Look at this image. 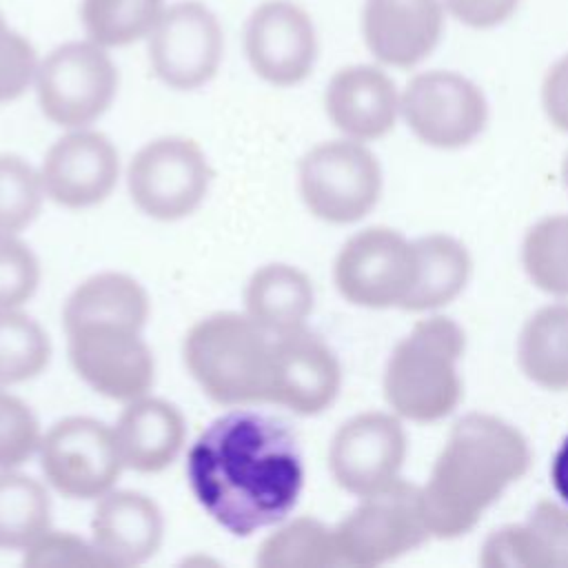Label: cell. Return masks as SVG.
<instances>
[{
	"instance_id": "cell-1",
	"label": "cell",
	"mask_w": 568,
	"mask_h": 568,
	"mask_svg": "<svg viewBox=\"0 0 568 568\" xmlns=\"http://www.w3.org/2000/svg\"><path fill=\"white\" fill-rule=\"evenodd\" d=\"M293 435L271 417L231 413L206 428L189 455V481L206 508L235 535L288 515L302 490Z\"/></svg>"
},
{
	"instance_id": "cell-2",
	"label": "cell",
	"mask_w": 568,
	"mask_h": 568,
	"mask_svg": "<svg viewBox=\"0 0 568 568\" xmlns=\"http://www.w3.org/2000/svg\"><path fill=\"white\" fill-rule=\"evenodd\" d=\"M530 462V444L510 422L488 413H470L455 422L426 484L419 486L430 537L455 539L473 530L526 475Z\"/></svg>"
},
{
	"instance_id": "cell-3",
	"label": "cell",
	"mask_w": 568,
	"mask_h": 568,
	"mask_svg": "<svg viewBox=\"0 0 568 568\" xmlns=\"http://www.w3.org/2000/svg\"><path fill=\"white\" fill-rule=\"evenodd\" d=\"M466 351L464 328L430 313L395 344L384 368V397L408 422L430 424L450 415L464 395L459 362Z\"/></svg>"
},
{
	"instance_id": "cell-4",
	"label": "cell",
	"mask_w": 568,
	"mask_h": 568,
	"mask_svg": "<svg viewBox=\"0 0 568 568\" xmlns=\"http://www.w3.org/2000/svg\"><path fill=\"white\" fill-rule=\"evenodd\" d=\"M271 335L248 315L215 313L184 339V362L200 388L217 404L266 402Z\"/></svg>"
},
{
	"instance_id": "cell-5",
	"label": "cell",
	"mask_w": 568,
	"mask_h": 568,
	"mask_svg": "<svg viewBox=\"0 0 568 568\" xmlns=\"http://www.w3.org/2000/svg\"><path fill=\"white\" fill-rule=\"evenodd\" d=\"M333 532L339 566L373 568L415 550L430 539L419 486L399 477L359 497Z\"/></svg>"
},
{
	"instance_id": "cell-6",
	"label": "cell",
	"mask_w": 568,
	"mask_h": 568,
	"mask_svg": "<svg viewBox=\"0 0 568 568\" xmlns=\"http://www.w3.org/2000/svg\"><path fill=\"white\" fill-rule=\"evenodd\" d=\"M382 166L366 142L339 138L315 144L300 162L306 209L331 224L366 217L382 195Z\"/></svg>"
},
{
	"instance_id": "cell-7",
	"label": "cell",
	"mask_w": 568,
	"mask_h": 568,
	"mask_svg": "<svg viewBox=\"0 0 568 568\" xmlns=\"http://www.w3.org/2000/svg\"><path fill=\"white\" fill-rule=\"evenodd\" d=\"M33 84L47 120L64 129H84L111 106L118 69L98 42L71 40L40 60Z\"/></svg>"
},
{
	"instance_id": "cell-8",
	"label": "cell",
	"mask_w": 568,
	"mask_h": 568,
	"mask_svg": "<svg viewBox=\"0 0 568 568\" xmlns=\"http://www.w3.org/2000/svg\"><path fill=\"white\" fill-rule=\"evenodd\" d=\"M399 115L419 142L450 151L481 135L488 122V102L466 75L433 69L408 80L399 95Z\"/></svg>"
},
{
	"instance_id": "cell-9",
	"label": "cell",
	"mask_w": 568,
	"mask_h": 568,
	"mask_svg": "<svg viewBox=\"0 0 568 568\" xmlns=\"http://www.w3.org/2000/svg\"><path fill=\"white\" fill-rule=\"evenodd\" d=\"M415 268V240L388 226H371L344 242L333 277L339 295L355 306L402 308Z\"/></svg>"
},
{
	"instance_id": "cell-10",
	"label": "cell",
	"mask_w": 568,
	"mask_h": 568,
	"mask_svg": "<svg viewBox=\"0 0 568 568\" xmlns=\"http://www.w3.org/2000/svg\"><path fill=\"white\" fill-rule=\"evenodd\" d=\"M211 184V166L197 142L166 135L144 144L129 164V193L135 206L155 220L193 213Z\"/></svg>"
},
{
	"instance_id": "cell-11",
	"label": "cell",
	"mask_w": 568,
	"mask_h": 568,
	"mask_svg": "<svg viewBox=\"0 0 568 568\" xmlns=\"http://www.w3.org/2000/svg\"><path fill=\"white\" fill-rule=\"evenodd\" d=\"M146 40L153 73L178 91H193L213 80L224 55L222 24L200 0L164 7Z\"/></svg>"
},
{
	"instance_id": "cell-12",
	"label": "cell",
	"mask_w": 568,
	"mask_h": 568,
	"mask_svg": "<svg viewBox=\"0 0 568 568\" xmlns=\"http://www.w3.org/2000/svg\"><path fill=\"white\" fill-rule=\"evenodd\" d=\"M40 462L51 486L71 499L102 497L124 468L115 430L91 417L53 424L40 442Z\"/></svg>"
},
{
	"instance_id": "cell-13",
	"label": "cell",
	"mask_w": 568,
	"mask_h": 568,
	"mask_svg": "<svg viewBox=\"0 0 568 568\" xmlns=\"http://www.w3.org/2000/svg\"><path fill=\"white\" fill-rule=\"evenodd\" d=\"M408 455L402 417L368 410L344 422L328 448V468L337 486L355 497L382 490L399 479Z\"/></svg>"
},
{
	"instance_id": "cell-14",
	"label": "cell",
	"mask_w": 568,
	"mask_h": 568,
	"mask_svg": "<svg viewBox=\"0 0 568 568\" xmlns=\"http://www.w3.org/2000/svg\"><path fill=\"white\" fill-rule=\"evenodd\" d=\"M244 53L257 78L275 87L306 80L317 60L311 16L291 0L257 4L244 24Z\"/></svg>"
},
{
	"instance_id": "cell-15",
	"label": "cell",
	"mask_w": 568,
	"mask_h": 568,
	"mask_svg": "<svg viewBox=\"0 0 568 568\" xmlns=\"http://www.w3.org/2000/svg\"><path fill=\"white\" fill-rule=\"evenodd\" d=\"M67 335L69 359L93 390L118 402H133L146 395L155 366L140 331L115 324H89Z\"/></svg>"
},
{
	"instance_id": "cell-16",
	"label": "cell",
	"mask_w": 568,
	"mask_h": 568,
	"mask_svg": "<svg viewBox=\"0 0 568 568\" xmlns=\"http://www.w3.org/2000/svg\"><path fill=\"white\" fill-rule=\"evenodd\" d=\"M339 386V362L322 337L297 328L271 339L266 402L315 415L335 402Z\"/></svg>"
},
{
	"instance_id": "cell-17",
	"label": "cell",
	"mask_w": 568,
	"mask_h": 568,
	"mask_svg": "<svg viewBox=\"0 0 568 568\" xmlns=\"http://www.w3.org/2000/svg\"><path fill=\"white\" fill-rule=\"evenodd\" d=\"M120 158L98 131L71 129L47 153L40 178L47 197L67 209L100 204L115 186Z\"/></svg>"
},
{
	"instance_id": "cell-18",
	"label": "cell",
	"mask_w": 568,
	"mask_h": 568,
	"mask_svg": "<svg viewBox=\"0 0 568 568\" xmlns=\"http://www.w3.org/2000/svg\"><path fill=\"white\" fill-rule=\"evenodd\" d=\"M444 33L439 0H364L362 36L373 58L410 69L428 58Z\"/></svg>"
},
{
	"instance_id": "cell-19",
	"label": "cell",
	"mask_w": 568,
	"mask_h": 568,
	"mask_svg": "<svg viewBox=\"0 0 568 568\" xmlns=\"http://www.w3.org/2000/svg\"><path fill=\"white\" fill-rule=\"evenodd\" d=\"M399 91L375 64H348L333 73L324 91L328 120L344 138L371 142L384 138L399 118Z\"/></svg>"
},
{
	"instance_id": "cell-20",
	"label": "cell",
	"mask_w": 568,
	"mask_h": 568,
	"mask_svg": "<svg viewBox=\"0 0 568 568\" xmlns=\"http://www.w3.org/2000/svg\"><path fill=\"white\" fill-rule=\"evenodd\" d=\"M162 530L158 504L135 490L111 488L91 519V541L109 568L144 564L160 548Z\"/></svg>"
},
{
	"instance_id": "cell-21",
	"label": "cell",
	"mask_w": 568,
	"mask_h": 568,
	"mask_svg": "<svg viewBox=\"0 0 568 568\" xmlns=\"http://www.w3.org/2000/svg\"><path fill=\"white\" fill-rule=\"evenodd\" d=\"M484 568H568V506L541 499L521 524L490 532L481 546Z\"/></svg>"
},
{
	"instance_id": "cell-22",
	"label": "cell",
	"mask_w": 568,
	"mask_h": 568,
	"mask_svg": "<svg viewBox=\"0 0 568 568\" xmlns=\"http://www.w3.org/2000/svg\"><path fill=\"white\" fill-rule=\"evenodd\" d=\"M113 430L124 468L138 473L164 470L182 450L186 433L173 404L146 395L126 402Z\"/></svg>"
},
{
	"instance_id": "cell-23",
	"label": "cell",
	"mask_w": 568,
	"mask_h": 568,
	"mask_svg": "<svg viewBox=\"0 0 568 568\" xmlns=\"http://www.w3.org/2000/svg\"><path fill=\"white\" fill-rule=\"evenodd\" d=\"M313 302L311 280L300 268L280 262L257 268L244 293L246 315L271 337L304 328Z\"/></svg>"
},
{
	"instance_id": "cell-24",
	"label": "cell",
	"mask_w": 568,
	"mask_h": 568,
	"mask_svg": "<svg viewBox=\"0 0 568 568\" xmlns=\"http://www.w3.org/2000/svg\"><path fill=\"white\" fill-rule=\"evenodd\" d=\"M415 257V282L402 304L404 311L435 313L462 295L473 273V257L457 237L446 233L417 237Z\"/></svg>"
},
{
	"instance_id": "cell-25",
	"label": "cell",
	"mask_w": 568,
	"mask_h": 568,
	"mask_svg": "<svg viewBox=\"0 0 568 568\" xmlns=\"http://www.w3.org/2000/svg\"><path fill=\"white\" fill-rule=\"evenodd\" d=\"M149 317L146 291L124 273H100L84 280L64 304V331L89 324H115L142 331Z\"/></svg>"
},
{
	"instance_id": "cell-26",
	"label": "cell",
	"mask_w": 568,
	"mask_h": 568,
	"mask_svg": "<svg viewBox=\"0 0 568 568\" xmlns=\"http://www.w3.org/2000/svg\"><path fill=\"white\" fill-rule=\"evenodd\" d=\"M517 364L535 386L568 390V302L546 304L524 322Z\"/></svg>"
},
{
	"instance_id": "cell-27",
	"label": "cell",
	"mask_w": 568,
	"mask_h": 568,
	"mask_svg": "<svg viewBox=\"0 0 568 568\" xmlns=\"http://www.w3.org/2000/svg\"><path fill=\"white\" fill-rule=\"evenodd\" d=\"M51 528V499L33 477L0 473V548H27Z\"/></svg>"
},
{
	"instance_id": "cell-28",
	"label": "cell",
	"mask_w": 568,
	"mask_h": 568,
	"mask_svg": "<svg viewBox=\"0 0 568 568\" xmlns=\"http://www.w3.org/2000/svg\"><path fill=\"white\" fill-rule=\"evenodd\" d=\"M260 568H333L339 566L335 532L313 517H297L271 532L257 552Z\"/></svg>"
},
{
	"instance_id": "cell-29",
	"label": "cell",
	"mask_w": 568,
	"mask_h": 568,
	"mask_svg": "<svg viewBox=\"0 0 568 568\" xmlns=\"http://www.w3.org/2000/svg\"><path fill=\"white\" fill-rule=\"evenodd\" d=\"M164 7V0H82L80 20L89 40L120 49L146 38Z\"/></svg>"
},
{
	"instance_id": "cell-30",
	"label": "cell",
	"mask_w": 568,
	"mask_h": 568,
	"mask_svg": "<svg viewBox=\"0 0 568 568\" xmlns=\"http://www.w3.org/2000/svg\"><path fill=\"white\" fill-rule=\"evenodd\" d=\"M521 266L539 291L568 297V213L535 222L521 242Z\"/></svg>"
},
{
	"instance_id": "cell-31",
	"label": "cell",
	"mask_w": 568,
	"mask_h": 568,
	"mask_svg": "<svg viewBox=\"0 0 568 568\" xmlns=\"http://www.w3.org/2000/svg\"><path fill=\"white\" fill-rule=\"evenodd\" d=\"M51 344L42 326L18 308H0V386L27 382L42 373Z\"/></svg>"
},
{
	"instance_id": "cell-32",
	"label": "cell",
	"mask_w": 568,
	"mask_h": 568,
	"mask_svg": "<svg viewBox=\"0 0 568 568\" xmlns=\"http://www.w3.org/2000/svg\"><path fill=\"white\" fill-rule=\"evenodd\" d=\"M40 173L18 155H0V231L18 233L29 226L42 206Z\"/></svg>"
},
{
	"instance_id": "cell-33",
	"label": "cell",
	"mask_w": 568,
	"mask_h": 568,
	"mask_svg": "<svg viewBox=\"0 0 568 568\" xmlns=\"http://www.w3.org/2000/svg\"><path fill=\"white\" fill-rule=\"evenodd\" d=\"M40 426L31 408L0 388V470L27 462L40 448Z\"/></svg>"
},
{
	"instance_id": "cell-34",
	"label": "cell",
	"mask_w": 568,
	"mask_h": 568,
	"mask_svg": "<svg viewBox=\"0 0 568 568\" xmlns=\"http://www.w3.org/2000/svg\"><path fill=\"white\" fill-rule=\"evenodd\" d=\"M40 264L33 251L16 237L0 231V308H18L38 288Z\"/></svg>"
},
{
	"instance_id": "cell-35",
	"label": "cell",
	"mask_w": 568,
	"mask_h": 568,
	"mask_svg": "<svg viewBox=\"0 0 568 568\" xmlns=\"http://www.w3.org/2000/svg\"><path fill=\"white\" fill-rule=\"evenodd\" d=\"M22 561L29 568H109L93 541L51 528L24 548Z\"/></svg>"
},
{
	"instance_id": "cell-36",
	"label": "cell",
	"mask_w": 568,
	"mask_h": 568,
	"mask_svg": "<svg viewBox=\"0 0 568 568\" xmlns=\"http://www.w3.org/2000/svg\"><path fill=\"white\" fill-rule=\"evenodd\" d=\"M38 64L33 44L4 22L0 27V102L20 98L36 82Z\"/></svg>"
},
{
	"instance_id": "cell-37",
	"label": "cell",
	"mask_w": 568,
	"mask_h": 568,
	"mask_svg": "<svg viewBox=\"0 0 568 568\" xmlns=\"http://www.w3.org/2000/svg\"><path fill=\"white\" fill-rule=\"evenodd\" d=\"M444 7L470 29H493L517 11L519 0H444Z\"/></svg>"
},
{
	"instance_id": "cell-38",
	"label": "cell",
	"mask_w": 568,
	"mask_h": 568,
	"mask_svg": "<svg viewBox=\"0 0 568 568\" xmlns=\"http://www.w3.org/2000/svg\"><path fill=\"white\" fill-rule=\"evenodd\" d=\"M541 106L548 122L568 133V53L546 71L541 82Z\"/></svg>"
},
{
	"instance_id": "cell-39",
	"label": "cell",
	"mask_w": 568,
	"mask_h": 568,
	"mask_svg": "<svg viewBox=\"0 0 568 568\" xmlns=\"http://www.w3.org/2000/svg\"><path fill=\"white\" fill-rule=\"evenodd\" d=\"M550 481L559 501L568 506V435L561 439L550 462Z\"/></svg>"
},
{
	"instance_id": "cell-40",
	"label": "cell",
	"mask_w": 568,
	"mask_h": 568,
	"mask_svg": "<svg viewBox=\"0 0 568 568\" xmlns=\"http://www.w3.org/2000/svg\"><path fill=\"white\" fill-rule=\"evenodd\" d=\"M564 182H566V189H568V153H566V160H564Z\"/></svg>"
},
{
	"instance_id": "cell-41",
	"label": "cell",
	"mask_w": 568,
	"mask_h": 568,
	"mask_svg": "<svg viewBox=\"0 0 568 568\" xmlns=\"http://www.w3.org/2000/svg\"><path fill=\"white\" fill-rule=\"evenodd\" d=\"M4 22H7V20H4V16H2V11H0V27H2Z\"/></svg>"
}]
</instances>
